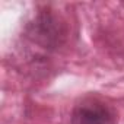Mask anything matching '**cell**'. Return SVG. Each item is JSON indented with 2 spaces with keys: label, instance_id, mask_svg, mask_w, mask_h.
<instances>
[{
  "label": "cell",
  "instance_id": "1",
  "mask_svg": "<svg viewBox=\"0 0 124 124\" xmlns=\"http://www.w3.org/2000/svg\"><path fill=\"white\" fill-rule=\"evenodd\" d=\"M117 121L114 107L93 96L83 98L73 107L70 114V124H117Z\"/></svg>",
  "mask_w": 124,
  "mask_h": 124
},
{
  "label": "cell",
  "instance_id": "2",
  "mask_svg": "<svg viewBox=\"0 0 124 124\" xmlns=\"http://www.w3.org/2000/svg\"><path fill=\"white\" fill-rule=\"evenodd\" d=\"M28 35L32 41L42 45V48L48 50L60 44V41L64 37V31L60 21H57L50 12H41L29 25Z\"/></svg>",
  "mask_w": 124,
  "mask_h": 124
}]
</instances>
